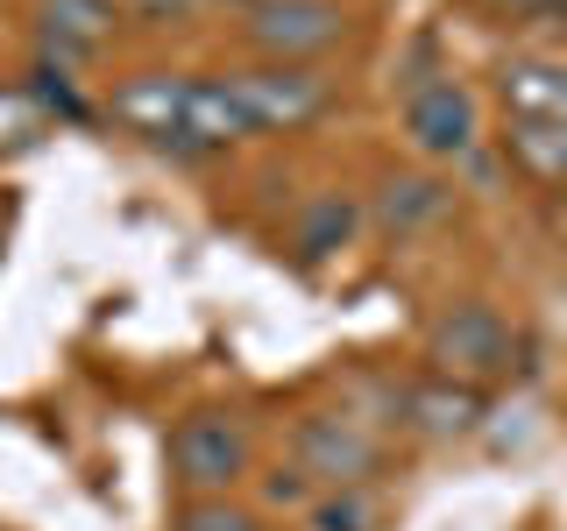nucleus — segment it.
<instances>
[{
  "instance_id": "nucleus-1",
  "label": "nucleus",
  "mask_w": 567,
  "mask_h": 531,
  "mask_svg": "<svg viewBox=\"0 0 567 531\" xmlns=\"http://www.w3.org/2000/svg\"><path fill=\"white\" fill-rule=\"evenodd\" d=\"M511 354H518V341H511L504 312L483 305V298H461V305H447L433 326H425V362H433V376H447V383L483 389L496 376H511Z\"/></svg>"
},
{
  "instance_id": "nucleus-2",
  "label": "nucleus",
  "mask_w": 567,
  "mask_h": 531,
  "mask_svg": "<svg viewBox=\"0 0 567 531\" xmlns=\"http://www.w3.org/2000/svg\"><path fill=\"white\" fill-rule=\"evenodd\" d=\"M248 460H256V447H248V425L235 412H192L177 418L171 433V475L185 496H235V482L248 475Z\"/></svg>"
},
{
  "instance_id": "nucleus-3",
  "label": "nucleus",
  "mask_w": 567,
  "mask_h": 531,
  "mask_svg": "<svg viewBox=\"0 0 567 531\" xmlns=\"http://www.w3.org/2000/svg\"><path fill=\"white\" fill-rule=\"evenodd\" d=\"M227 85L248 106L256 135H298L333 106V79L319 64H256V71H235Z\"/></svg>"
},
{
  "instance_id": "nucleus-4",
  "label": "nucleus",
  "mask_w": 567,
  "mask_h": 531,
  "mask_svg": "<svg viewBox=\"0 0 567 531\" xmlns=\"http://www.w3.org/2000/svg\"><path fill=\"white\" fill-rule=\"evenodd\" d=\"M291 460H298V475H312V482H327V489H362L369 475H377L383 447H377V433L348 412H306L291 425Z\"/></svg>"
},
{
  "instance_id": "nucleus-5",
  "label": "nucleus",
  "mask_w": 567,
  "mask_h": 531,
  "mask_svg": "<svg viewBox=\"0 0 567 531\" xmlns=\"http://www.w3.org/2000/svg\"><path fill=\"white\" fill-rule=\"evenodd\" d=\"M248 43L262 64H312L348 43V14L333 0H248Z\"/></svg>"
},
{
  "instance_id": "nucleus-6",
  "label": "nucleus",
  "mask_w": 567,
  "mask_h": 531,
  "mask_svg": "<svg viewBox=\"0 0 567 531\" xmlns=\"http://www.w3.org/2000/svg\"><path fill=\"white\" fill-rule=\"evenodd\" d=\"M404 135H412V149L433 156V164L475 156V93L461 79L412 85V100H404Z\"/></svg>"
},
{
  "instance_id": "nucleus-7",
  "label": "nucleus",
  "mask_w": 567,
  "mask_h": 531,
  "mask_svg": "<svg viewBox=\"0 0 567 531\" xmlns=\"http://www.w3.org/2000/svg\"><path fill=\"white\" fill-rule=\"evenodd\" d=\"M185 93H192V79H177V71H142V79L114 85L106 114L142 142H185Z\"/></svg>"
},
{
  "instance_id": "nucleus-8",
  "label": "nucleus",
  "mask_w": 567,
  "mask_h": 531,
  "mask_svg": "<svg viewBox=\"0 0 567 531\" xmlns=\"http://www.w3.org/2000/svg\"><path fill=\"white\" fill-rule=\"evenodd\" d=\"M398 412L419 439H461V433L483 425V389L447 383V376H419V383L398 389Z\"/></svg>"
},
{
  "instance_id": "nucleus-9",
  "label": "nucleus",
  "mask_w": 567,
  "mask_h": 531,
  "mask_svg": "<svg viewBox=\"0 0 567 531\" xmlns=\"http://www.w3.org/2000/svg\"><path fill=\"white\" fill-rule=\"evenodd\" d=\"M35 22H43V58L79 64L114 35V0H43Z\"/></svg>"
},
{
  "instance_id": "nucleus-10",
  "label": "nucleus",
  "mask_w": 567,
  "mask_h": 531,
  "mask_svg": "<svg viewBox=\"0 0 567 531\" xmlns=\"http://www.w3.org/2000/svg\"><path fill=\"white\" fill-rule=\"evenodd\" d=\"M256 135V121H248V106L235 100V85L227 79H192L185 93V149H227V142H248Z\"/></svg>"
},
{
  "instance_id": "nucleus-11",
  "label": "nucleus",
  "mask_w": 567,
  "mask_h": 531,
  "mask_svg": "<svg viewBox=\"0 0 567 531\" xmlns=\"http://www.w3.org/2000/svg\"><path fill=\"white\" fill-rule=\"evenodd\" d=\"M496 93H504L511 121H567V64H554V58H511L504 79H496Z\"/></svg>"
},
{
  "instance_id": "nucleus-12",
  "label": "nucleus",
  "mask_w": 567,
  "mask_h": 531,
  "mask_svg": "<svg viewBox=\"0 0 567 531\" xmlns=\"http://www.w3.org/2000/svg\"><path fill=\"white\" fill-rule=\"evenodd\" d=\"M454 191L440 185V177H425V170H404V177H383V191H377V227L390 241H404V235H419V227H433L440 212H447Z\"/></svg>"
},
{
  "instance_id": "nucleus-13",
  "label": "nucleus",
  "mask_w": 567,
  "mask_h": 531,
  "mask_svg": "<svg viewBox=\"0 0 567 531\" xmlns=\"http://www.w3.org/2000/svg\"><path fill=\"white\" fill-rule=\"evenodd\" d=\"M354 227H362V206H354L348 191H319V199H306V212H298V227H291L298 262L319 270L327 256H341V248H348Z\"/></svg>"
},
{
  "instance_id": "nucleus-14",
  "label": "nucleus",
  "mask_w": 567,
  "mask_h": 531,
  "mask_svg": "<svg viewBox=\"0 0 567 531\" xmlns=\"http://www.w3.org/2000/svg\"><path fill=\"white\" fill-rule=\"evenodd\" d=\"M504 149H511V164H518L532 185L567 191V121H511Z\"/></svg>"
},
{
  "instance_id": "nucleus-15",
  "label": "nucleus",
  "mask_w": 567,
  "mask_h": 531,
  "mask_svg": "<svg viewBox=\"0 0 567 531\" xmlns=\"http://www.w3.org/2000/svg\"><path fill=\"white\" fill-rule=\"evenodd\" d=\"M43 142H50V106L29 85H0V164L43 149Z\"/></svg>"
},
{
  "instance_id": "nucleus-16",
  "label": "nucleus",
  "mask_w": 567,
  "mask_h": 531,
  "mask_svg": "<svg viewBox=\"0 0 567 531\" xmlns=\"http://www.w3.org/2000/svg\"><path fill=\"white\" fill-rule=\"evenodd\" d=\"M171 531H262V510L235 503V496H185Z\"/></svg>"
},
{
  "instance_id": "nucleus-17",
  "label": "nucleus",
  "mask_w": 567,
  "mask_h": 531,
  "mask_svg": "<svg viewBox=\"0 0 567 531\" xmlns=\"http://www.w3.org/2000/svg\"><path fill=\"white\" fill-rule=\"evenodd\" d=\"M319 531H362V503H319Z\"/></svg>"
},
{
  "instance_id": "nucleus-18",
  "label": "nucleus",
  "mask_w": 567,
  "mask_h": 531,
  "mask_svg": "<svg viewBox=\"0 0 567 531\" xmlns=\"http://www.w3.org/2000/svg\"><path fill=\"white\" fill-rule=\"evenodd\" d=\"M192 8H199V0H135V14H142V22H185Z\"/></svg>"
},
{
  "instance_id": "nucleus-19",
  "label": "nucleus",
  "mask_w": 567,
  "mask_h": 531,
  "mask_svg": "<svg viewBox=\"0 0 567 531\" xmlns=\"http://www.w3.org/2000/svg\"><path fill=\"white\" fill-rule=\"evenodd\" d=\"M270 503H306V475H298V468H277L270 475Z\"/></svg>"
},
{
  "instance_id": "nucleus-20",
  "label": "nucleus",
  "mask_w": 567,
  "mask_h": 531,
  "mask_svg": "<svg viewBox=\"0 0 567 531\" xmlns=\"http://www.w3.org/2000/svg\"><path fill=\"white\" fill-rule=\"evenodd\" d=\"M241 8H248V0H241Z\"/></svg>"
}]
</instances>
